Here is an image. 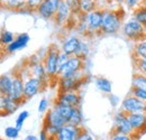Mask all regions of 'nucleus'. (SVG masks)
Returning <instances> with one entry per match:
<instances>
[{"mask_svg": "<svg viewBox=\"0 0 146 140\" xmlns=\"http://www.w3.org/2000/svg\"><path fill=\"white\" fill-rule=\"evenodd\" d=\"M90 52H91L90 44H89L87 40L81 39V43H80V45H79V47H78V51H76L74 56H78V57H80L81 59L86 61V59L89 57Z\"/></svg>", "mask_w": 146, "mask_h": 140, "instance_id": "obj_24", "label": "nucleus"}, {"mask_svg": "<svg viewBox=\"0 0 146 140\" xmlns=\"http://www.w3.org/2000/svg\"><path fill=\"white\" fill-rule=\"evenodd\" d=\"M0 140H2V139H0Z\"/></svg>", "mask_w": 146, "mask_h": 140, "instance_id": "obj_51", "label": "nucleus"}, {"mask_svg": "<svg viewBox=\"0 0 146 140\" xmlns=\"http://www.w3.org/2000/svg\"><path fill=\"white\" fill-rule=\"evenodd\" d=\"M123 35L127 39L137 43L145 38V30H144V25H142L139 21H137L134 17H130L127 19L121 28Z\"/></svg>", "mask_w": 146, "mask_h": 140, "instance_id": "obj_4", "label": "nucleus"}, {"mask_svg": "<svg viewBox=\"0 0 146 140\" xmlns=\"http://www.w3.org/2000/svg\"><path fill=\"white\" fill-rule=\"evenodd\" d=\"M23 140H39V138L35 135H27Z\"/></svg>", "mask_w": 146, "mask_h": 140, "instance_id": "obj_45", "label": "nucleus"}, {"mask_svg": "<svg viewBox=\"0 0 146 140\" xmlns=\"http://www.w3.org/2000/svg\"><path fill=\"white\" fill-rule=\"evenodd\" d=\"M70 5V8H71V11H72L73 17L75 16H80L82 13H81V8H80V0H73L71 2H69Z\"/></svg>", "mask_w": 146, "mask_h": 140, "instance_id": "obj_37", "label": "nucleus"}, {"mask_svg": "<svg viewBox=\"0 0 146 140\" xmlns=\"http://www.w3.org/2000/svg\"><path fill=\"white\" fill-rule=\"evenodd\" d=\"M87 81V76L84 70L76 73L72 76H66V77H58L57 79V85L60 92H69V91H76L83 87L84 82Z\"/></svg>", "mask_w": 146, "mask_h": 140, "instance_id": "obj_3", "label": "nucleus"}, {"mask_svg": "<svg viewBox=\"0 0 146 140\" xmlns=\"http://www.w3.org/2000/svg\"><path fill=\"white\" fill-rule=\"evenodd\" d=\"M40 2H42V0H27V2H26V8L28 9V10H37V8H38V6L40 5Z\"/></svg>", "mask_w": 146, "mask_h": 140, "instance_id": "obj_41", "label": "nucleus"}, {"mask_svg": "<svg viewBox=\"0 0 146 140\" xmlns=\"http://www.w3.org/2000/svg\"><path fill=\"white\" fill-rule=\"evenodd\" d=\"M24 88H25V80L23 75L20 74H15L13 76V87L9 94V98L17 101L18 103L23 104L25 100V93H24Z\"/></svg>", "mask_w": 146, "mask_h": 140, "instance_id": "obj_12", "label": "nucleus"}, {"mask_svg": "<svg viewBox=\"0 0 146 140\" xmlns=\"http://www.w3.org/2000/svg\"><path fill=\"white\" fill-rule=\"evenodd\" d=\"M29 40H31V37H29L28 34H26V33L19 34L18 36H16L15 40H14L9 46L6 47V52L8 53V54H13V53L19 52V51L24 50V48L28 45Z\"/></svg>", "mask_w": 146, "mask_h": 140, "instance_id": "obj_18", "label": "nucleus"}, {"mask_svg": "<svg viewBox=\"0 0 146 140\" xmlns=\"http://www.w3.org/2000/svg\"><path fill=\"white\" fill-rule=\"evenodd\" d=\"M80 8L82 14H90L97 9V0H80Z\"/></svg>", "mask_w": 146, "mask_h": 140, "instance_id": "obj_28", "label": "nucleus"}, {"mask_svg": "<svg viewBox=\"0 0 146 140\" xmlns=\"http://www.w3.org/2000/svg\"><path fill=\"white\" fill-rule=\"evenodd\" d=\"M13 87V76L5 74L0 76V92L5 96H9Z\"/></svg>", "mask_w": 146, "mask_h": 140, "instance_id": "obj_21", "label": "nucleus"}, {"mask_svg": "<svg viewBox=\"0 0 146 140\" xmlns=\"http://www.w3.org/2000/svg\"><path fill=\"white\" fill-rule=\"evenodd\" d=\"M96 87L100 92H102L105 94H111V92H112L111 81L106 77H102V76H99L96 79Z\"/></svg>", "mask_w": 146, "mask_h": 140, "instance_id": "obj_23", "label": "nucleus"}, {"mask_svg": "<svg viewBox=\"0 0 146 140\" xmlns=\"http://www.w3.org/2000/svg\"><path fill=\"white\" fill-rule=\"evenodd\" d=\"M53 108L61 114V117L66 121V123H69V120H70V118H71V116H72V112L74 108L70 106V105L63 104V103H58V102H56V101H55Z\"/></svg>", "mask_w": 146, "mask_h": 140, "instance_id": "obj_22", "label": "nucleus"}, {"mask_svg": "<svg viewBox=\"0 0 146 140\" xmlns=\"http://www.w3.org/2000/svg\"><path fill=\"white\" fill-rule=\"evenodd\" d=\"M134 66L136 73L146 75V59H136L134 58Z\"/></svg>", "mask_w": 146, "mask_h": 140, "instance_id": "obj_34", "label": "nucleus"}, {"mask_svg": "<svg viewBox=\"0 0 146 140\" xmlns=\"http://www.w3.org/2000/svg\"><path fill=\"white\" fill-rule=\"evenodd\" d=\"M50 140H56V139H55V138H53V137H51V138H50Z\"/></svg>", "mask_w": 146, "mask_h": 140, "instance_id": "obj_49", "label": "nucleus"}, {"mask_svg": "<svg viewBox=\"0 0 146 140\" xmlns=\"http://www.w3.org/2000/svg\"><path fill=\"white\" fill-rule=\"evenodd\" d=\"M145 2L146 0H126L125 1V6L129 10H136L137 8L142 7Z\"/></svg>", "mask_w": 146, "mask_h": 140, "instance_id": "obj_35", "label": "nucleus"}, {"mask_svg": "<svg viewBox=\"0 0 146 140\" xmlns=\"http://www.w3.org/2000/svg\"><path fill=\"white\" fill-rule=\"evenodd\" d=\"M31 70H32V75L33 76H35L37 79L42 80L46 85L48 84V82H50L51 79H50V76H48V74L46 72V69H45L43 62H39V63H36V64L32 65L31 66Z\"/></svg>", "mask_w": 146, "mask_h": 140, "instance_id": "obj_19", "label": "nucleus"}, {"mask_svg": "<svg viewBox=\"0 0 146 140\" xmlns=\"http://www.w3.org/2000/svg\"><path fill=\"white\" fill-rule=\"evenodd\" d=\"M69 58H70V56L69 55H66V54H64V53H60V55H58V59H57V70H58V76H60V73H61V70L63 69V66L68 63V61H69Z\"/></svg>", "mask_w": 146, "mask_h": 140, "instance_id": "obj_36", "label": "nucleus"}, {"mask_svg": "<svg viewBox=\"0 0 146 140\" xmlns=\"http://www.w3.org/2000/svg\"><path fill=\"white\" fill-rule=\"evenodd\" d=\"M110 140H136L134 136H128V135H121V133H113L111 132Z\"/></svg>", "mask_w": 146, "mask_h": 140, "instance_id": "obj_39", "label": "nucleus"}, {"mask_svg": "<svg viewBox=\"0 0 146 140\" xmlns=\"http://www.w3.org/2000/svg\"><path fill=\"white\" fill-rule=\"evenodd\" d=\"M56 102L63 103L65 105H70L72 108H80L82 98L79 92L76 91H69V92H58L56 98Z\"/></svg>", "mask_w": 146, "mask_h": 140, "instance_id": "obj_15", "label": "nucleus"}, {"mask_svg": "<svg viewBox=\"0 0 146 140\" xmlns=\"http://www.w3.org/2000/svg\"><path fill=\"white\" fill-rule=\"evenodd\" d=\"M20 103H18L17 101L10 99L9 96H7L6 99V106H5V114L6 116H9V114H13L15 113L20 106Z\"/></svg>", "mask_w": 146, "mask_h": 140, "instance_id": "obj_29", "label": "nucleus"}, {"mask_svg": "<svg viewBox=\"0 0 146 140\" xmlns=\"http://www.w3.org/2000/svg\"><path fill=\"white\" fill-rule=\"evenodd\" d=\"M2 96H5V95H2V94H1V92H0V99H1Z\"/></svg>", "mask_w": 146, "mask_h": 140, "instance_id": "obj_50", "label": "nucleus"}, {"mask_svg": "<svg viewBox=\"0 0 146 140\" xmlns=\"http://www.w3.org/2000/svg\"><path fill=\"white\" fill-rule=\"evenodd\" d=\"M123 18L124 11L121 9L112 10L107 9L104 10V20L101 26V34L104 35H116L123 28Z\"/></svg>", "mask_w": 146, "mask_h": 140, "instance_id": "obj_1", "label": "nucleus"}, {"mask_svg": "<svg viewBox=\"0 0 146 140\" xmlns=\"http://www.w3.org/2000/svg\"><path fill=\"white\" fill-rule=\"evenodd\" d=\"M68 124L66 121L61 117V114L55 110L54 108L50 109L44 117V122H43V129L47 132L50 137L55 138L62 127Z\"/></svg>", "mask_w": 146, "mask_h": 140, "instance_id": "obj_2", "label": "nucleus"}, {"mask_svg": "<svg viewBox=\"0 0 146 140\" xmlns=\"http://www.w3.org/2000/svg\"><path fill=\"white\" fill-rule=\"evenodd\" d=\"M120 110L126 114L143 113L146 112V102L134 96L133 94H128L120 103Z\"/></svg>", "mask_w": 146, "mask_h": 140, "instance_id": "obj_7", "label": "nucleus"}, {"mask_svg": "<svg viewBox=\"0 0 146 140\" xmlns=\"http://www.w3.org/2000/svg\"><path fill=\"white\" fill-rule=\"evenodd\" d=\"M64 1H66V2H71V1H73V0H64Z\"/></svg>", "mask_w": 146, "mask_h": 140, "instance_id": "obj_48", "label": "nucleus"}, {"mask_svg": "<svg viewBox=\"0 0 146 140\" xmlns=\"http://www.w3.org/2000/svg\"><path fill=\"white\" fill-rule=\"evenodd\" d=\"M108 100H109L110 102V105L111 106H117V105L120 103V100H119V98L117 96V95H113V94H109V98H108Z\"/></svg>", "mask_w": 146, "mask_h": 140, "instance_id": "obj_43", "label": "nucleus"}, {"mask_svg": "<svg viewBox=\"0 0 146 140\" xmlns=\"http://www.w3.org/2000/svg\"><path fill=\"white\" fill-rule=\"evenodd\" d=\"M86 19L89 28V35L88 37L101 34V26H102V20H104V10L97 8L90 14H86Z\"/></svg>", "mask_w": 146, "mask_h": 140, "instance_id": "obj_8", "label": "nucleus"}, {"mask_svg": "<svg viewBox=\"0 0 146 140\" xmlns=\"http://www.w3.org/2000/svg\"><path fill=\"white\" fill-rule=\"evenodd\" d=\"M137 21H139L142 25H146V2L139 8H137L136 10H134L133 16Z\"/></svg>", "mask_w": 146, "mask_h": 140, "instance_id": "obj_31", "label": "nucleus"}, {"mask_svg": "<svg viewBox=\"0 0 146 140\" xmlns=\"http://www.w3.org/2000/svg\"><path fill=\"white\" fill-rule=\"evenodd\" d=\"M73 19L72 11H71V8H70V5L69 2L66 1H62L57 11H56V15L54 17V22L56 24V26H65V25H69L71 22V20Z\"/></svg>", "mask_w": 146, "mask_h": 140, "instance_id": "obj_14", "label": "nucleus"}, {"mask_svg": "<svg viewBox=\"0 0 146 140\" xmlns=\"http://www.w3.org/2000/svg\"><path fill=\"white\" fill-rule=\"evenodd\" d=\"M80 43H81V38L79 36H70L63 40V43L61 45V52L69 55V56H74L78 51Z\"/></svg>", "mask_w": 146, "mask_h": 140, "instance_id": "obj_17", "label": "nucleus"}, {"mask_svg": "<svg viewBox=\"0 0 146 140\" xmlns=\"http://www.w3.org/2000/svg\"><path fill=\"white\" fill-rule=\"evenodd\" d=\"M46 87V84L37 79L33 75H29L27 79H25V88H24V93H25V100H31L38 93H40Z\"/></svg>", "mask_w": 146, "mask_h": 140, "instance_id": "obj_9", "label": "nucleus"}, {"mask_svg": "<svg viewBox=\"0 0 146 140\" xmlns=\"http://www.w3.org/2000/svg\"><path fill=\"white\" fill-rule=\"evenodd\" d=\"M133 57L136 59H146V37L135 43L133 48Z\"/></svg>", "mask_w": 146, "mask_h": 140, "instance_id": "obj_20", "label": "nucleus"}, {"mask_svg": "<svg viewBox=\"0 0 146 140\" xmlns=\"http://www.w3.org/2000/svg\"><path fill=\"white\" fill-rule=\"evenodd\" d=\"M82 127H75L71 124H65L62 127L55 137L56 140H76L82 131Z\"/></svg>", "mask_w": 146, "mask_h": 140, "instance_id": "obj_16", "label": "nucleus"}, {"mask_svg": "<svg viewBox=\"0 0 146 140\" xmlns=\"http://www.w3.org/2000/svg\"><path fill=\"white\" fill-rule=\"evenodd\" d=\"M130 94H133L134 96H136V98L141 99L142 101L146 102V90H134V88H131Z\"/></svg>", "mask_w": 146, "mask_h": 140, "instance_id": "obj_40", "label": "nucleus"}, {"mask_svg": "<svg viewBox=\"0 0 146 140\" xmlns=\"http://www.w3.org/2000/svg\"><path fill=\"white\" fill-rule=\"evenodd\" d=\"M83 120H84V117H83V113H82L81 109L80 108H74L73 109L72 116H71V118H70L68 124L75 125V127H82Z\"/></svg>", "mask_w": 146, "mask_h": 140, "instance_id": "obj_26", "label": "nucleus"}, {"mask_svg": "<svg viewBox=\"0 0 146 140\" xmlns=\"http://www.w3.org/2000/svg\"><path fill=\"white\" fill-rule=\"evenodd\" d=\"M3 132H5V137L8 138V139H10V140L17 139V138L19 137V135H20V130H19L16 125L7 127V128L5 129Z\"/></svg>", "mask_w": 146, "mask_h": 140, "instance_id": "obj_32", "label": "nucleus"}, {"mask_svg": "<svg viewBox=\"0 0 146 140\" xmlns=\"http://www.w3.org/2000/svg\"><path fill=\"white\" fill-rule=\"evenodd\" d=\"M38 138H39V140H50L51 137L47 135V132L44 129H42L40 132H39V135H38Z\"/></svg>", "mask_w": 146, "mask_h": 140, "instance_id": "obj_44", "label": "nucleus"}, {"mask_svg": "<svg viewBox=\"0 0 146 140\" xmlns=\"http://www.w3.org/2000/svg\"><path fill=\"white\" fill-rule=\"evenodd\" d=\"M84 66H86V61L81 59L78 56H70L68 63L61 70L58 77H66V76L75 75L76 73L84 70Z\"/></svg>", "mask_w": 146, "mask_h": 140, "instance_id": "obj_11", "label": "nucleus"}, {"mask_svg": "<svg viewBox=\"0 0 146 140\" xmlns=\"http://www.w3.org/2000/svg\"><path fill=\"white\" fill-rule=\"evenodd\" d=\"M50 102H48V100L47 99H45V98H43L40 101H39V103H38V108H37V110H38V112L39 113H46L50 109Z\"/></svg>", "mask_w": 146, "mask_h": 140, "instance_id": "obj_38", "label": "nucleus"}, {"mask_svg": "<svg viewBox=\"0 0 146 140\" xmlns=\"http://www.w3.org/2000/svg\"><path fill=\"white\" fill-rule=\"evenodd\" d=\"M128 119L134 129L135 139H139L141 136L146 133V112L128 114Z\"/></svg>", "mask_w": 146, "mask_h": 140, "instance_id": "obj_13", "label": "nucleus"}, {"mask_svg": "<svg viewBox=\"0 0 146 140\" xmlns=\"http://www.w3.org/2000/svg\"><path fill=\"white\" fill-rule=\"evenodd\" d=\"M113 1H116L118 5H125V1L126 0H113Z\"/></svg>", "mask_w": 146, "mask_h": 140, "instance_id": "obj_46", "label": "nucleus"}, {"mask_svg": "<svg viewBox=\"0 0 146 140\" xmlns=\"http://www.w3.org/2000/svg\"><path fill=\"white\" fill-rule=\"evenodd\" d=\"M144 30H145V37H146V25H144Z\"/></svg>", "mask_w": 146, "mask_h": 140, "instance_id": "obj_47", "label": "nucleus"}, {"mask_svg": "<svg viewBox=\"0 0 146 140\" xmlns=\"http://www.w3.org/2000/svg\"><path fill=\"white\" fill-rule=\"evenodd\" d=\"M15 34L10 30H2L0 34V45L3 46H9L14 40H15Z\"/></svg>", "mask_w": 146, "mask_h": 140, "instance_id": "obj_30", "label": "nucleus"}, {"mask_svg": "<svg viewBox=\"0 0 146 140\" xmlns=\"http://www.w3.org/2000/svg\"><path fill=\"white\" fill-rule=\"evenodd\" d=\"M112 132L113 133L128 135V136H134V133H135L131 124L129 122L128 114H126L125 112H123L121 110L113 114Z\"/></svg>", "mask_w": 146, "mask_h": 140, "instance_id": "obj_6", "label": "nucleus"}, {"mask_svg": "<svg viewBox=\"0 0 146 140\" xmlns=\"http://www.w3.org/2000/svg\"><path fill=\"white\" fill-rule=\"evenodd\" d=\"M131 88L134 90H146V75L135 73L131 79Z\"/></svg>", "mask_w": 146, "mask_h": 140, "instance_id": "obj_25", "label": "nucleus"}, {"mask_svg": "<svg viewBox=\"0 0 146 140\" xmlns=\"http://www.w3.org/2000/svg\"><path fill=\"white\" fill-rule=\"evenodd\" d=\"M28 117H29V112L26 111V110L25 111H21L18 114V117L16 118V121H15V125L18 128L19 130H21V128L24 127V123L28 119Z\"/></svg>", "mask_w": 146, "mask_h": 140, "instance_id": "obj_33", "label": "nucleus"}, {"mask_svg": "<svg viewBox=\"0 0 146 140\" xmlns=\"http://www.w3.org/2000/svg\"><path fill=\"white\" fill-rule=\"evenodd\" d=\"M26 2L27 0H5L3 6L11 10L21 11L23 9L26 8Z\"/></svg>", "mask_w": 146, "mask_h": 140, "instance_id": "obj_27", "label": "nucleus"}, {"mask_svg": "<svg viewBox=\"0 0 146 140\" xmlns=\"http://www.w3.org/2000/svg\"><path fill=\"white\" fill-rule=\"evenodd\" d=\"M61 53V50L56 46L52 45L47 52L46 55L43 59L44 66L46 69V72L50 76V79H58V70H57V59H58V55Z\"/></svg>", "mask_w": 146, "mask_h": 140, "instance_id": "obj_5", "label": "nucleus"}, {"mask_svg": "<svg viewBox=\"0 0 146 140\" xmlns=\"http://www.w3.org/2000/svg\"><path fill=\"white\" fill-rule=\"evenodd\" d=\"M62 1L63 0H42L36 13L44 19H47V20L54 19L56 11Z\"/></svg>", "mask_w": 146, "mask_h": 140, "instance_id": "obj_10", "label": "nucleus"}, {"mask_svg": "<svg viewBox=\"0 0 146 140\" xmlns=\"http://www.w3.org/2000/svg\"><path fill=\"white\" fill-rule=\"evenodd\" d=\"M76 140H96V139L93 138V136H92L90 132H88L86 129H82L80 136L78 137Z\"/></svg>", "mask_w": 146, "mask_h": 140, "instance_id": "obj_42", "label": "nucleus"}]
</instances>
